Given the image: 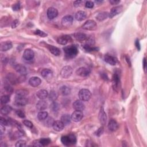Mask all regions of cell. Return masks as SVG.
Wrapping results in <instances>:
<instances>
[{"instance_id":"cell-1","label":"cell","mask_w":147,"mask_h":147,"mask_svg":"<svg viewBox=\"0 0 147 147\" xmlns=\"http://www.w3.org/2000/svg\"><path fill=\"white\" fill-rule=\"evenodd\" d=\"M64 52L65 53L66 56L69 59H73L75 58L78 53V50L77 47L73 45L65 47L64 48Z\"/></svg>"},{"instance_id":"cell-2","label":"cell","mask_w":147,"mask_h":147,"mask_svg":"<svg viewBox=\"0 0 147 147\" xmlns=\"http://www.w3.org/2000/svg\"><path fill=\"white\" fill-rule=\"evenodd\" d=\"M79 97L82 101H88L91 97V93L88 89H83L80 90L79 92Z\"/></svg>"},{"instance_id":"cell-3","label":"cell","mask_w":147,"mask_h":147,"mask_svg":"<svg viewBox=\"0 0 147 147\" xmlns=\"http://www.w3.org/2000/svg\"><path fill=\"white\" fill-rule=\"evenodd\" d=\"M97 23L94 20H88L82 26V28L88 31H94L97 29Z\"/></svg>"},{"instance_id":"cell-4","label":"cell","mask_w":147,"mask_h":147,"mask_svg":"<svg viewBox=\"0 0 147 147\" xmlns=\"http://www.w3.org/2000/svg\"><path fill=\"white\" fill-rule=\"evenodd\" d=\"M112 84L113 89L115 91H118L119 89H120V79L117 74H115L113 75V79H112Z\"/></svg>"},{"instance_id":"cell-5","label":"cell","mask_w":147,"mask_h":147,"mask_svg":"<svg viewBox=\"0 0 147 147\" xmlns=\"http://www.w3.org/2000/svg\"><path fill=\"white\" fill-rule=\"evenodd\" d=\"M73 73V69L70 67L67 66H65L62 69L61 71V76L63 78H68L70 77Z\"/></svg>"},{"instance_id":"cell-6","label":"cell","mask_w":147,"mask_h":147,"mask_svg":"<svg viewBox=\"0 0 147 147\" xmlns=\"http://www.w3.org/2000/svg\"><path fill=\"white\" fill-rule=\"evenodd\" d=\"M98 118H99V120H100V123L102 125H105L106 124L107 116H106V114L105 112L103 107H102L101 108L100 113H99Z\"/></svg>"},{"instance_id":"cell-7","label":"cell","mask_w":147,"mask_h":147,"mask_svg":"<svg viewBox=\"0 0 147 147\" xmlns=\"http://www.w3.org/2000/svg\"><path fill=\"white\" fill-rule=\"evenodd\" d=\"M83 117V114L82 111L75 110L72 114L71 119L75 122H79Z\"/></svg>"},{"instance_id":"cell-8","label":"cell","mask_w":147,"mask_h":147,"mask_svg":"<svg viewBox=\"0 0 147 147\" xmlns=\"http://www.w3.org/2000/svg\"><path fill=\"white\" fill-rule=\"evenodd\" d=\"M73 17L70 15L64 16L62 20V24L63 26L68 27L72 25L73 23Z\"/></svg>"},{"instance_id":"cell-9","label":"cell","mask_w":147,"mask_h":147,"mask_svg":"<svg viewBox=\"0 0 147 147\" xmlns=\"http://www.w3.org/2000/svg\"><path fill=\"white\" fill-rule=\"evenodd\" d=\"M71 41V37L69 35L62 36H60L58 39V40H57L58 43L61 45H66L67 43H70Z\"/></svg>"},{"instance_id":"cell-10","label":"cell","mask_w":147,"mask_h":147,"mask_svg":"<svg viewBox=\"0 0 147 147\" xmlns=\"http://www.w3.org/2000/svg\"><path fill=\"white\" fill-rule=\"evenodd\" d=\"M58 15V11L56 8L53 7H50L48 9L47 16L49 19L52 20L57 17Z\"/></svg>"},{"instance_id":"cell-11","label":"cell","mask_w":147,"mask_h":147,"mask_svg":"<svg viewBox=\"0 0 147 147\" xmlns=\"http://www.w3.org/2000/svg\"><path fill=\"white\" fill-rule=\"evenodd\" d=\"M34 52L31 49H26L23 53V58L26 61H31L34 58Z\"/></svg>"},{"instance_id":"cell-12","label":"cell","mask_w":147,"mask_h":147,"mask_svg":"<svg viewBox=\"0 0 147 147\" xmlns=\"http://www.w3.org/2000/svg\"><path fill=\"white\" fill-rule=\"evenodd\" d=\"M122 10V6H117V7H115L113 8H112V9L110 10L109 17L110 18H113V17H115L116 15H117L118 14L120 13Z\"/></svg>"},{"instance_id":"cell-13","label":"cell","mask_w":147,"mask_h":147,"mask_svg":"<svg viewBox=\"0 0 147 147\" xmlns=\"http://www.w3.org/2000/svg\"><path fill=\"white\" fill-rule=\"evenodd\" d=\"M76 73L78 75H79L82 77H88L90 73V71L88 68L86 67H80L76 71Z\"/></svg>"},{"instance_id":"cell-14","label":"cell","mask_w":147,"mask_h":147,"mask_svg":"<svg viewBox=\"0 0 147 147\" xmlns=\"http://www.w3.org/2000/svg\"><path fill=\"white\" fill-rule=\"evenodd\" d=\"M28 104V100L25 97H16L15 98V104L17 106H24Z\"/></svg>"},{"instance_id":"cell-15","label":"cell","mask_w":147,"mask_h":147,"mask_svg":"<svg viewBox=\"0 0 147 147\" xmlns=\"http://www.w3.org/2000/svg\"><path fill=\"white\" fill-rule=\"evenodd\" d=\"M15 70L16 71L17 73L20 74L21 75H25L27 74V70L26 67L21 64H17L15 65L14 66Z\"/></svg>"},{"instance_id":"cell-16","label":"cell","mask_w":147,"mask_h":147,"mask_svg":"<svg viewBox=\"0 0 147 147\" xmlns=\"http://www.w3.org/2000/svg\"><path fill=\"white\" fill-rule=\"evenodd\" d=\"M73 107L75 110L82 111L85 109V104L83 103L82 101L81 100H77L73 103Z\"/></svg>"},{"instance_id":"cell-17","label":"cell","mask_w":147,"mask_h":147,"mask_svg":"<svg viewBox=\"0 0 147 147\" xmlns=\"http://www.w3.org/2000/svg\"><path fill=\"white\" fill-rule=\"evenodd\" d=\"M104 60L107 63L112 66L116 65L117 63V60L115 57L110 55H106L105 56Z\"/></svg>"},{"instance_id":"cell-18","label":"cell","mask_w":147,"mask_h":147,"mask_svg":"<svg viewBox=\"0 0 147 147\" xmlns=\"http://www.w3.org/2000/svg\"><path fill=\"white\" fill-rule=\"evenodd\" d=\"M41 76L43 77L44 79H51L53 76L52 71L50 70V69H43L41 71Z\"/></svg>"},{"instance_id":"cell-19","label":"cell","mask_w":147,"mask_h":147,"mask_svg":"<svg viewBox=\"0 0 147 147\" xmlns=\"http://www.w3.org/2000/svg\"><path fill=\"white\" fill-rule=\"evenodd\" d=\"M41 82V79L39 77H32L29 80V84L32 87H37L39 86Z\"/></svg>"},{"instance_id":"cell-20","label":"cell","mask_w":147,"mask_h":147,"mask_svg":"<svg viewBox=\"0 0 147 147\" xmlns=\"http://www.w3.org/2000/svg\"><path fill=\"white\" fill-rule=\"evenodd\" d=\"M53 129L57 132H61L64 129V125L61 121H54L53 124Z\"/></svg>"},{"instance_id":"cell-21","label":"cell","mask_w":147,"mask_h":147,"mask_svg":"<svg viewBox=\"0 0 147 147\" xmlns=\"http://www.w3.org/2000/svg\"><path fill=\"white\" fill-rule=\"evenodd\" d=\"M108 128L111 131H116L118 128V124L115 119H110L108 124Z\"/></svg>"},{"instance_id":"cell-22","label":"cell","mask_w":147,"mask_h":147,"mask_svg":"<svg viewBox=\"0 0 147 147\" xmlns=\"http://www.w3.org/2000/svg\"><path fill=\"white\" fill-rule=\"evenodd\" d=\"M12 48V43L10 41H6L1 44L0 50L1 51H7L8 50H10Z\"/></svg>"},{"instance_id":"cell-23","label":"cell","mask_w":147,"mask_h":147,"mask_svg":"<svg viewBox=\"0 0 147 147\" xmlns=\"http://www.w3.org/2000/svg\"><path fill=\"white\" fill-rule=\"evenodd\" d=\"M48 106V104L46 101L44 100H41L38 102L36 104V108L39 110H44L47 109Z\"/></svg>"},{"instance_id":"cell-24","label":"cell","mask_w":147,"mask_h":147,"mask_svg":"<svg viewBox=\"0 0 147 147\" xmlns=\"http://www.w3.org/2000/svg\"><path fill=\"white\" fill-rule=\"evenodd\" d=\"M86 16H87V14L85 11L80 10L77 12L76 13L75 16V19L78 21H82L86 19Z\"/></svg>"},{"instance_id":"cell-25","label":"cell","mask_w":147,"mask_h":147,"mask_svg":"<svg viewBox=\"0 0 147 147\" xmlns=\"http://www.w3.org/2000/svg\"><path fill=\"white\" fill-rule=\"evenodd\" d=\"M36 95L40 100H44L48 96V92L46 90H40L37 92Z\"/></svg>"},{"instance_id":"cell-26","label":"cell","mask_w":147,"mask_h":147,"mask_svg":"<svg viewBox=\"0 0 147 147\" xmlns=\"http://www.w3.org/2000/svg\"><path fill=\"white\" fill-rule=\"evenodd\" d=\"M61 121L63 123L64 125H68L71 123V117L70 116V115H67V114H65L61 117Z\"/></svg>"},{"instance_id":"cell-27","label":"cell","mask_w":147,"mask_h":147,"mask_svg":"<svg viewBox=\"0 0 147 147\" xmlns=\"http://www.w3.org/2000/svg\"><path fill=\"white\" fill-rule=\"evenodd\" d=\"M75 38L77 40L82 42L86 40L87 39H88V37H87L86 35L83 34V33L77 32L75 34Z\"/></svg>"},{"instance_id":"cell-28","label":"cell","mask_w":147,"mask_h":147,"mask_svg":"<svg viewBox=\"0 0 147 147\" xmlns=\"http://www.w3.org/2000/svg\"><path fill=\"white\" fill-rule=\"evenodd\" d=\"M48 50L51 53H52L55 56H59L61 55V50L58 48L54 47L53 46H49Z\"/></svg>"},{"instance_id":"cell-29","label":"cell","mask_w":147,"mask_h":147,"mask_svg":"<svg viewBox=\"0 0 147 147\" xmlns=\"http://www.w3.org/2000/svg\"><path fill=\"white\" fill-rule=\"evenodd\" d=\"M109 14L107 12H101L100 13H99L96 18L97 19L100 21H104L105 19H106L107 18L109 17Z\"/></svg>"},{"instance_id":"cell-30","label":"cell","mask_w":147,"mask_h":147,"mask_svg":"<svg viewBox=\"0 0 147 147\" xmlns=\"http://www.w3.org/2000/svg\"><path fill=\"white\" fill-rule=\"evenodd\" d=\"M59 91L63 95H67L70 93L71 90L66 86H63L59 89Z\"/></svg>"},{"instance_id":"cell-31","label":"cell","mask_w":147,"mask_h":147,"mask_svg":"<svg viewBox=\"0 0 147 147\" xmlns=\"http://www.w3.org/2000/svg\"><path fill=\"white\" fill-rule=\"evenodd\" d=\"M12 110V108L9 105H5L1 109V113L3 115H7Z\"/></svg>"},{"instance_id":"cell-32","label":"cell","mask_w":147,"mask_h":147,"mask_svg":"<svg viewBox=\"0 0 147 147\" xmlns=\"http://www.w3.org/2000/svg\"><path fill=\"white\" fill-rule=\"evenodd\" d=\"M48 114L47 112L41 111L40 112L38 113L37 118L39 121H44L48 117Z\"/></svg>"},{"instance_id":"cell-33","label":"cell","mask_w":147,"mask_h":147,"mask_svg":"<svg viewBox=\"0 0 147 147\" xmlns=\"http://www.w3.org/2000/svg\"><path fill=\"white\" fill-rule=\"evenodd\" d=\"M48 96H49V100L50 101H51L52 102H55L56 100V99L58 98V94L56 91L52 90L50 92Z\"/></svg>"},{"instance_id":"cell-34","label":"cell","mask_w":147,"mask_h":147,"mask_svg":"<svg viewBox=\"0 0 147 147\" xmlns=\"http://www.w3.org/2000/svg\"><path fill=\"white\" fill-rule=\"evenodd\" d=\"M28 94V91L25 90L20 89L17 90L16 93V97H25V96Z\"/></svg>"},{"instance_id":"cell-35","label":"cell","mask_w":147,"mask_h":147,"mask_svg":"<svg viewBox=\"0 0 147 147\" xmlns=\"http://www.w3.org/2000/svg\"><path fill=\"white\" fill-rule=\"evenodd\" d=\"M61 141L65 145H71L70 139H69L68 136H62L61 138Z\"/></svg>"},{"instance_id":"cell-36","label":"cell","mask_w":147,"mask_h":147,"mask_svg":"<svg viewBox=\"0 0 147 147\" xmlns=\"http://www.w3.org/2000/svg\"><path fill=\"white\" fill-rule=\"evenodd\" d=\"M83 48H84V50L86 51L87 52H91V51H97L98 50V48L94 47L93 46H90L86 44L83 45Z\"/></svg>"},{"instance_id":"cell-37","label":"cell","mask_w":147,"mask_h":147,"mask_svg":"<svg viewBox=\"0 0 147 147\" xmlns=\"http://www.w3.org/2000/svg\"><path fill=\"white\" fill-rule=\"evenodd\" d=\"M10 101V97L8 95H2L1 98V103L2 105H5Z\"/></svg>"},{"instance_id":"cell-38","label":"cell","mask_w":147,"mask_h":147,"mask_svg":"<svg viewBox=\"0 0 147 147\" xmlns=\"http://www.w3.org/2000/svg\"><path fill=\"white\" fill-rule=\"evenodd\" d=\"M50 109H51L52 112H57L59 109V105L56 102H53L51 105L50 106Z\"/></svg>"},{"instance_id":"cell-39","label":"cell","mask_w":147,"mask_h":147,"mask_svg":"<svg viewBox=\"0 0 147 147\" xmlns=\"http://www.w3.org/2000/svg\"><path fill=\"white\" fill-rule=\"evenodd\" d=\"M40 142L42 146H46L51 143V141L48 138H45V139H41L40 140Z\"/></svg>"},{"instance_id":"cell-40","label":"cell","mask_w":147,"mask_h":147,"mask_svg":"<svg viewBox=\"0 0 147 147\" xmlns=\"http://www.w3.org/2000/svg\"><path fill=\"white\" fill-rule=\"evenodd\" d=\"M8 79H9V82H10L12 83H15L17 82V78H16V76L12 73L8 75Z\"/></svg>"},{"instance_id":"cell-41","label":"cell","mask_w":147,"mask_h":147,"mask_svg":"<svg viewBox=\"0 0 147 147\" xmlns=\"http://www.w3.org/2000/svg\"><path fill=\"white\" fill-rule=\"evenodd\" d=\"M45 120H46V121H45V124H46L47 127H51V126L53 125L54 121H55L53 120V119L51 117H49V118L47 117Z\"/></svg>"},{"instance_id":"cell-42","label":"cell","mask_w":147,"mask_h":147,"mask_svg":"<svg viewBox=\"0 0 147 147\" xmlns=\"http://www.w3.org/2000/svg\"><path fill=\"white\" fill-rule=\"evenodd\" d=\"M69 139L71 143V144H75L77 143V138L74 134H70L68 135Z\"/></svg>"},{"instance_id":"cell-43","label":"cell","mask_w":147,"mask_h":147,"mask_svg":"<svg viewBox=\"0 0 147 147\" xmlns=\"http://www.w3.org/2000/svg\"><path fill=\"white\" fill-rule=\"evenodd\" d=\"M16 147H24L26 146V141L25 140H19L16 144Z\"/></svg>"},{"instance_id":"cell-44","label":"cell","mask_w":147,"mask_h":147,"mask_svg":"<svg viewBox=\"0 0 147 147\" xmlns=\"http://www.w3.org/2000/svg\"><path fill=\"white\" fill-rule=\"evenodd\" d=\"M94 43H95V42H94V39L92 37H89L86 39V42L85 44L89 45V46H92L94 44Z\"/></svg>"},{"instance_id":"cell-45","label":"cell","mask_w":147,"mask_h":147,"mask_svg":"<svg viewBox=\"0 0 147 147\" xmlns=\"http://www.w3.org/2000/svg\"><path fill=\"white\" fill-rule=\"evenodd\" d=\"M4 89H5V91H6V92H7L8 94H10L12 93L13 89L9 85H6L5 86Z\"/></svg>"},{"instance_id":"cell-46","label":"cell","mask_w":147,"mask_h":147,"mask_svg":"<svg viewBox=\"0 0 147 147\" xmlns=\"http://www.w3.org/2000/svg\"><path fill=\"white\" fill-rule=\"evenodd\" d=\"M35 34L36 35H37L38 36H39L40 37H46L47 36V34H46V33H44L43 32V31H40V30H36L35 32Z\"/></svg>"},{"instance_id":"cell-47","label":"cell","mask_w":147,"mask_h":147,"mask_svg":"<svg viewBox=\"0 0 147 147\" xmlns=\"http://www.w3.org/2000/svg\"><path fill=\"white\" fill-rule=\"evenodd\" d=\"M16 115H17V116H19V117H20V118H24L25 117V113H24L23 111H21V110H16Z\"/></svg>"},{"instance_id":"cell-48","label":"cell","mask_w":147,"mask_h":147,"mask_svg":"<svg viewBox=\"0 0 147 147\" xmlns=\"http://www.w3.org/2000/svg\"><path fill=\"white\" fill-rule=\"evenodd\" d=\"M23 124L25 126H26V127H28L29 128L31 129L33 128V124L29 120H24Z\"/></svg>"},{"instance_id":"cell-49","label":"cell","mask_w":147,"mask_h":147,"mask_svg":"<svg viewBox=\"0 0 147 147\" xmlns=\"http://www.w3.org/2000/svg\"><path fill=\"white\" fill-rule=\"evenodd\" d=\"M0 124L1 125H4V126H7V125H9V122H8V119H6L5 118L1 117L0 118Z\"/></svg>"},{"instance_id":"cell-50","label":"cell","mask_w":147,"mask_h":147,"mask_svg":"<svg viewBox=\"0 0 147 147\" xmlns=\"http://www.w3.org/2000/svg\"><path fill=\"white\" fill-rule=\"evenodd\" d=\"M94 2L92 1H86L85 3V7L87 8H92L94 7Z\"/></svg>"},{"instance_id":"cell-51","label":"cell","mask_w":147,"mask_h":147,"mask_svg":"<svg viewBox=\"0 0 147 147\" xmlns=\"http://www.w3.org/2000/svg\"><path fill=\"white\" fill-rule=\"evenodd\" d=\"M12 9L14 11H18L20 10V4L19 2L16 3V4H14V5L12 7Z\"/></svg>"},{"instance_id":"cell-52","label":"cell","mask_w":147,"mask_h":147,"mask_svg":"<svg viewBox=\"0 0 147 147\" xmlns=\"http://www.w3.org/2000/svg\"><path fill=\"white\" fill-rule=\"evenodd\" d=\"M103 132H104V128L102 127L98 129V130L97 131V132H96V134H97L98 136H100L103 133Z\"/></svg>"},{"instance_id":"cell-53","label":"cell","mask_w":147,"mask_h":147,"mask_svg":"<svg viewBox=\"0 0 147 147\" xmlns=\"http://www.w3.org/2000/svg\"><path fill=\"white\" fill-rule=\"evenodd\" d=\"M19 21L18 20H16L13 22L12 24V28H15L19 25Z\"/></svg>"},{"instance_id":"cell-54","label":"cell","mask_w":147,"mask_h":147,"mask_svg":"<svg viewBox=\"0 0 147 147\" xmlns=\"http://www.w3.org/2000/svg\"><path fill=\"white\" fill-rule=\"evenodd\" d=\"M33 145L35 146H42V145L40 142V140H35L33 142Z\"/></svg>"},{"instance_id":"cell-55","label":"cell","mask_w":147,"mask_h":147,"mask_svg":"<svg viewBox=\"0 0 147 147\" xmlns=\"http://www.w3.org/2000/svg\"><path fill=\"white\" fill-rule=\"evenodd\" d=\"M109 2L112 5H115L118 4L120 2V1H119V0H110Z\"/></svg>"},{"instance_id":"cell-56","label":"cell","mask_w":147,"mask_h":147,"mask_svg":"<svg viewBox=\"0 0 147 147\" xmlns=\"http://www.w3.org/2000/svg\"><path fill=\"white\" fill-rule=\"evenodd\" d=\"M82 3H83V1H74V5L75 7H79V6L81 5V4H82Z\"/></svg>"},{"instance_id":"cell-57","label":"cell","mask_w":147,"mask_h":147,"mask_svg":"<svg viewBox=\"0 0 147 147\" xmlns=\"http://www.w3.org/2000/svg\"><path fill=\"white\" fill-rule=\"evenodd\" d=\"M5 130V126L1 125H0V131H1V134L2 135V134L4 133V132Z\"/></svg>"},{"instance_id":"cell-58","label":"cell","mask_w":147,"mask_h":147,"mask_svg":"<svg viewBox=\"0 0 147 147\" xmlns=\"http://www.w3.org/2000/svg\"><path fill=\"white\" fill-rule=\"evenodd\" d=\"M136 46L137 47V48L140 50V43H139V40H137L136 41Z\"/></svg>"},{"instance_id":"cell-59","label":"cell","mask_w":147,"mask_h":147,"mask_svg":"<svg viewBox=\"0 0 147 147\" xmlns=\"http://www.w3.org/2000/svg\"><path fill=\"white\" fill-rule=\"evenodd\" d=\"M143 64H144V68L145 70V68H146V59H145V58L144 59Z\"/></svg>"}]
</instances>
